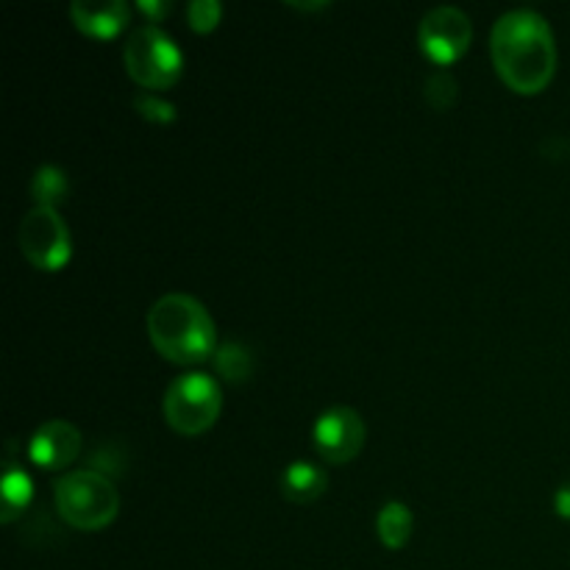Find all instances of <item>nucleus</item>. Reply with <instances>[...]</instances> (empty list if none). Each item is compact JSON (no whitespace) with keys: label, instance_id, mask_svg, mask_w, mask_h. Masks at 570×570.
I'll list each match as a JSON object with an SVG mask.
<instances>
[{"label":"nucleus","instance_id":"1","mask_svg":"<svg viewBox=\"0 0 570 570\" xmlns=\"http://www.w3.org/2000/svg\"><path fill=\"white\" fill-rule=\"evenodd\" d=\"M490 53L499 76L521 95H538L557 72V42L549 20L534 9H512L495 20Z\"/></svg>","mask_w":570,"mask_h":570},{"label":"nucleus","instance_id":"2","mask_svg":"<svg viewBox=\"0 0 570 570\" xmlns=\"http://www.w3.org/2000/svg\"><path fill=\"white\" fill-rule=\"evenodd\" d=\"M148 337L165 360L198 365L217 354V328L209 309L195 295L167 293L150 306Z\"/></svg>","mask_w":570,"mask_h":570},{"label":"nucleus","instance_id":"3","mask_svg":"<svg viewBox=\"0 0 570 570\" xmlns=\"http://www.w3.org/2000/svg\"><path fill=\"white\" fill-rule=\"evenodd\" d=\"M53 499L61 521L81 532H98V529L109 527L120 512L117 488L111 484V479L92 468H81V471H70L67 476H61L56 482Z\"/></svg>","mask_w":570,"mask_h":570},{"label":"nucleus","instance_id":"4","mask_svg":"<svg viewBox=\"0 0 570 570\" xmlns=\"http://www.w3.org/2000/svg\"><path fill=\"white\" fill-rule=\"evenodd\" d=\"M122 61H126L128 76L148 92L173 87L184 70L181 50L156 22H145L128 33Z\"/></svg>","mask_w":570,"mask_h":570},{"label":"nucleus","instance_id":"5","mask_svg":"<svg viewBox=\"0 0 570 570\" xmlns=\"http://www.w3.org/2000/svg\"><path fill=\"white\" fill-rule=\"evenodd\" d=\"M161 406L173 432L193 438L209 432L217 423L223 412V390L209 373H184L167 387Z\"/></svg>","mask_w":570,"mask_h":570},{"label":"nucleus","instance_id":"6","mask_svg":"<svg viewBox=\"0 0 570 570\" xmlns=\"http://www.w3.org/2000/svg\"><path fill=\"white\" fill-rule=\"evenodd\" d=\"M17 243L37 271H61L72 256V234L53 206H33L20 220Z\"/></svg>","mask_w":570,"mask_h":570},{"label":"nucleus","instance_id":"7","mask_svg":"<svg viewBox=\"0 0 570 570\" xmlns=\"http://www.w3.org/2000/svg\"><path fill=\"white\" fill-rule=\"evenodd\" d=\"M473 26L471 17L456 6H438L426 11L417 26V42L421 50L438 67H449L471 48Z\"/></svg>","mask_w":570,"mask_h":570},{"label":"nucleus","instance_id":"8","mask_svg":"<svg viewBox=\"0 0 570 570\" xmlns=\"http://www.w3.org/2000/svg\"><path fill=\"white\" fill-rule=\"evenodd\" d=\"M312 445L332 465H345L365 445V421L351 406H332L312 426Z\"/></svg>","mask_w":570,"mask_h":570},{"label":"nucleus","instance_id":"9","mask_svg":"<svg viewBox=\"0 0 570 570\" xmlns=\"http://www.w3.org/2000/svg\"><path fill=\"white\" fill-rule=\"evenodd\" d=\"M81 432L70 421H48L33 432L28 443V454L45 471H59L76 462L81 454Z\"/></svg>","mask_w":570,"mask_h":570},{"label":"nucleus","instance_id":"10","mask_svg":"<svg viewBox=\"0 0 570 570\" xmlns=\"http://www.w3.org/2000/svg\"><path fill=\"white\" fill-rule=\"evenodd\" d=\"M131 6L126 0H104V3H89V0H72L70 17L83 33L98 39L117 37L128 26Z\"/></svg>","mask_w":570,"mask_h":570},{"label":"nucleus","instance_id":"11","mask_svg":"<svg viewBox=\"0 0 570 570\" xmlns=\"http://www.w3.org/2000/svg\"><path fill=\"white\" fill-rule=\"evenodd\" d=\"M328 488V471L315 465V462H289L282 473V493L284 499L295 501V504H309L317 501Z\"/></svg>","mask_w":570,"mask_h":570},{"label":"nucleus","instance_id":"12","mask_svg":"<svg viewBox=\"0 0 570 570\" xmlns=\"http://www.w3.org/2000/svg\"><path fill=\"white\" fill-rule=\"evenodd\" d=\"M412 527H415V518L404 501H387L376 518L379 540L387 549H404L412 538Z\"/></svg>","mask_w":570,"mask_h":570},{"label":"nucleus","instance_id":"13","mask_svg":"<svg viewBox=\"0 0 570 570\" xmlns=\"http://www.w3.org/2000/svg\"><path fill=\"white\" fill-rule=\"evenodd\" d=\"M31 495H33V484L28 479L26 471L14 465H6V476H3V515L0 521L11 523L14 518L22 515L28 504H31Z\"/></svg>","mask_w":570,"mask_h":570},{"label":"nucleus","instance_id":"14","mask_svg":"<svg viewBox=\"0 0 570 570\" xmlns=\"http://www.w3.org/2000/svg\"><path fill=\"white\" fill-rule=\"evenodd\" d=\"M70 193V181H67L65 170H59L56 165H42L33 173L31 181V195L37 198V206H53L61 204Z\"/></svg>","mask_w":570,"mask_h":570},{"label":"nucleus","instance_id":"15","mask_svg":"<svg viewBox=\"0 0 570 570\" xmlns=\"http://www.w3.org/2000/svg\"><path fill=\"white\" fill-rule=\"evenodd\" d=\"M215 367L226 382L239 384V382H248L250 373H254V360H250V351L245 348V345L226 343L217 348Z\"/></svg>","mask_w":570,"mask_h":570},{"label":"nucleus","instance_id":"16","mask_svg":"<svg viewBox=\"0 0 570 570\" xmlns=\"http://www.w3.org/2000/svg\"><path fill=\"white\" fill-rule=\"evenodd\" d=\"M423 92H426V100L434 106V109H440V111L451 109V106H454V100H456L454 76H451L445 67H438L434 72H429L426 89H423Z\"/></svg>","mask_w":570,"mask_h":570},{"label":"nucleus","instance_id":"17","mask_svg":"<svg viewBox=\"0 0 570 570\" xmlns=\"http://www.w3.org/2000/svg\"><path fill=\"white\" fill-rule=\"evenodd\" d=\"M134 106H137V111L145 117V120H154V122L176 120V106L167 104V100L159 98L156 92H148V89L134 95Z\"/></svg>","mask_w":570,"mask_h":570},{"label":"nucleus","instance_id":"18","mask_svg":"<svg viewBox=\"0 0 570 570\" xmlns=\"http://www.w3.org/2000/svg\"><path fill=\"white\" fill-rule=\"evenodd\" d=\"M223 14V6L217 0H193L187 6V17H189V26L200 33H209L215 31L217 22H220Z\"/></svg>","mask_w":570,"mask_h":570},{"label":"nucleus","instance_id":"19","mask_svg":"<svg viewBox=\"0 0 570 570\" xmlns=\"http://www.w3.org/2000/svg\"><path fill=\"white\" fill-rule=\"evenodd\" d=\"M137 6L145 11V14L150 17V22H159L161 17L170 11V3H167V0H156V3H154V0H139Z\"/></svg>","mask_w":570,"mask_h":570},{"label":"nucleus","instance_id":"20","mask_svg":"<svg viewBox=\"0 0 570 570\" xmlns=\"http://www.w3.org/2000/svg\"><path fill=\"white\" fill-rule=\"evenodd\" d=\"M554 510L557 515L570 521V482L562 484V488L554 493Z\"/></svg>","mask_w":570,"mask_h":570}]
</instances>
